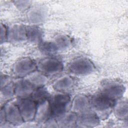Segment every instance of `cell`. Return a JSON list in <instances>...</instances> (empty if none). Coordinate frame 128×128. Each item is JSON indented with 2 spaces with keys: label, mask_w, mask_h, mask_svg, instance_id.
<instances>
[{
  "label": "cell",
  "mask_w": 128,
  "mask_h": 128,
  "mask_svg": "<svg viewBox=\"0 0 128 128\" xmlns=\"http://www.w3.org/2000/svg\"><path fill=\"white\" fill-rule=\"evenodd\" d=\"M36 70V64L30 58L24 57L14 63L12 68V73L16 78H24Z\"/></svg>",
  "instance_id": "obj_6"
},
{
  "label": "cell",
  "mask_w": 128,
  "mask_h": 128,
  "mask_svg": "<svg viewBox=\"0 0 128 128\" xmlns=\"http://www.w3.org/2000/svg\"><path fill=\"white\" fill-rule=\"evenodd\" d=\"M112 111L115 116L120 120L127 121L128 116V103L126 99H120L116 102Z\"/></svg>",
  "instance_id": "obj_16"
},
{
  "label": "cell",
  "mask_w": 128,
  "mask_h": 128,
  "mask_svg": "<svg viewBox=\"0 0 128 128\" xmlns=\"http://www.w3.org/2000/svg\"><path fill=\"white\" fill-rule=\"evenodd\" d=\"M48 16V11L46 8L42 6H36L29 9L26 16L28 20L36 24L43 22Z\"/></svg>",
  "instance_id": "obj_12"
},
{
  "label": "cell",
  "mask_w": 128,
  "mask_h": 128,
  "mask_svg": "<svg viewBox=\"0 0 128 128\" xmlns=\"http://www.w3.org/2000/svg\"><path fill=\"white\" fill-rule=\"evenodd\" d=\"M38 48L41 52L48 56L53 55L58 51L52 42L42 41L38 44Z\"/></svg>",
  "instance_id": "obj_22"
},
{
  "label": "cell",
  "mask_w": 128,
  "mask_h": 128,
  "mask_svg": "<svg viewBox=\"0 0 128 128\" xmlns=\"http://www.w3.org/2000/svg\"><path fill=\"white\" fill-rule=\"evenodd\" d=\"M14 2L17 8L20 11L28 10L31 4V1L29 0H15Z\"/></svg>",
  "instance_id": "obj_24"
},
{
  "label": "cell",
  "mask_w": 128,
  "mask_h": 128,
  "mask_svg": "<svg viewBox=\"0 0 128 128\" xmlns=\"http://www.w3.org/2000/svg\"><path fill=\"white\" fill-rule=\"evenodd\" d=\"M74 84L73 78L70 76L65 75L60 76L55 80L53 84V87L58 92H64L70 90Z\"/></svg>",
  "instance_id": "obj_18"
},
{
  "label": "cell",
  "mask_w": 128,
  "mask_h": 128,
  "mask_svg": "<svg viewBox=\"0 0 128 128\" xmlns=\"http://www.w3.org/2000/svg\"><path fill=\"white\" fill-rule=\"evenodd\" d=\"M6 121L14 126H19L24 122L19 108L16 102L11 100L4 106Z\"/></svg>",
  "instance_id": "obj_8"
},
{
  "label": "cell",
  "mask_w": 128,
  "mask_h": 128,
  "mask_svg": "<svg viewBox=\"0 0 128 128\" xmlns=\"http://www.w3.org/2000/svg\"><path fill=\"white\" fill-rule=\"evenodd\" d=\"M7 40L12 44H22L28 41L26 26L16 24L9 26Z\"/></svg>",
  "instance_id": "obj_9"
},
{
  "label": "cell",
  "mask_w": 128,
  "mask_h": 128,
  "mask_svg": "<svg viewBox=\"0 0 128 128\" xmlns=\"http://www.w3.org/2000/svg\"><path fill=\"white\" fill-rule=\"evenodd\" d=\"M34 88L24 78L14 83V96L18 98H29Z\"/></svg>",
  "instance_id": "obj_14"
},
{
  "label": "cell",
  "mask_w": 128,
  "mask_h": 128,
  "mask_svg": "<svg viewBox=\"0 0 128 128\" xmlns=\"http://www.w3.org/2000/svg\"><path fill=\"white\" fill-rule=\"evenodd\" d=\"M22 118L24 122H32L34 120L36 104L31 98H18L16 102Z\"/></svg>",
  "instance_id": "obj_7"
},
{
  "label": "cell",
  "mask_w": 128,
  "mask_h": 128,
  "mask_svg": "<svg viewBox=\"0 0 128 128\" xmlns=\"http://www.w3.org/2000/svg\"><path fill=\"white\" fill-rule=\"evenodd\" d=\"M32 122H24L26 124H24V123L22 124L21 125H20L18 127H22V128H36V127H40V126L36 122V123H32L31 124Z\"/></svg>",
  "instance_id": "obj_29"
},
{
  "label": "cell",
  "mask_w": 128,
  "mask_h": 128,
  "mask_svg": "<svg viewBox=\"0 0 128 128\" xmlns=\"http://www.w3.org/2000/svg\"><path fill=\"white\" fill-rule=\"evenodd\" d=\"M30 97L36 104H38L46 100H50L51 95L46 88L44 86L35 89Z\"/></svg>",
  "instance_id": "obj_20"
},
{
  "label": "cell",
  "mask_w": 128,
  "mask_h": 128,
  "mask_svg": "<svg viewBox=\"0 0 128 128\" xmlns=\"http://www.w3.org/2000/svg\"><path fill=\"white\" fill-rule=\"evenodd\" d=\"M44 126L48 128H56L58 127V125L56 119L52 117H50L44 122Z\"/></svg>",
  "instance_id": "obj_26"
},
{
  "label": "cell",
  "mask_w": 128,
  "mask_h": 128,
  "mask_svg": "<svg viewBox=\"0 0 128 128\" xmlns=\"http://www.w3.org/2000/svg\"><path fill=\"white\" fill-rule=\"evenodd\" d=\"M77 116L78 114L72 111L65 112L56 118L58 127L72 128L76 126Z\"/></svg>",
  "instance_id": "obj_17"
},
{
  "label": "cell",
  "mask_w": 128,
  "mask_h": 128,
  "mask_svg": "<svg viewBox=\"0 0 128 128\" xmlns=\"http://www.w3.org/2000/svg\"><path fill=\"white\" fill-rule=\"evenodd\" d=\"M68 70L76 75H87L93 72L96 69L92 62L84 57H80L72 60L68 66Z\"/></svg>",
  "instance_id": "obj_5"
},
{
  "label": "cell",
  "mask_w": 128,
  "mask_h": 128,
  "mask_svg": "<svg viewBox=\"0 0 128 128\" xmlns=\"http://www.w3.org/2000/svg\"><path fill=\"white\" fill-rule=\"evenodd\" d=\"M28 41L32 43L40 44L42 42L43 32L42 30L36 26L32 24L26 26Z\"/></svg>",
  "instance_id": "obj_19"
},
{
  "label": "cell",
  "mask_w": 128,
  "mask_h": 128,
  "mask_svg": "<svg viewBox=\"0 0 128 128\" xmlns=\"http://www.w3.org/2000/svg\"><path fill=\"white\" fill-rule=\"evenodd\" d=\"M14 96V83L11 82L0 88V100L6 102L11 100Z\"/></svg>",
  "instance_id": "obj_23"
},
{
  "label": "cell",
  "mask_w": 128,
  "mask_h": 128,
  "mask_svg": "<svg viewBox=\"0 0 128 128\" xmlns=\"http://www.w3.org/2000/svg\"><path fill=\"white\" fill-rule=\"evenodd\" d=\"M10 78L5 74H1L0 76V88L4 87L10 82H11Z\"/></svg>",
  "instance_id": "obj_27"
},
{
  "label": "cell",
  "mask_w": 128,
  "mask_h": 128,
  "mask_svg": "<svg viewBox=\"0 0 128 128\" xmlns=\"http://www.w3.org/2000/svg\"><path fill=\"white\" fill-rule=\"evenodd\" d=\"M124 91V86L120 82L114 80H106L100 84L99 93L116 102L122 98Z\"/></svg>",
  "instance_id": "obj_3"
},
{
  "label": "cell",
  "mask_w": 128,
  "mask_h": 128,
  "mask_svg": "<svg viewBox=\"0 0 128 128\" xmlns=\"http://www.w3.org/2000/svg\"><path fill=\"white\" fill-rule=\"evenodd\" d=\"M63 68L62 62L53 57L44 58L36 63V70L47 76L59 74L62 70Z\"/></svg>",
  "instance_id": "obj_4"
},
{
  "label": "cell",
  "mask_w": 128,
  "mask_h": 128,
  "mask_svg": "<svg viewBox=\"0 0 128 128\" xmlns=\"http://www.w3.org/2000/svg\"><path fill=\"white\" fill-rule=\"evenodd\" d=\"M52 42L56 45L58 50L68 48L71 44L70 38L68 36L63 34L56 36Z\"/></svg>",
  "instance_id": "obj_21"
},
{
  "label": "cell",
  "mask_w": 128,
  "mask_h": 128,
  "mask_svg": "<svg viewBox=\"0 0 128 128\" xmlns=\"http://www.w3.org/2000/svg\"><path fill=\"white\" fill-rule=\"evenodd\" d=\"M90 109V100L84 94H78L72 100L70 110L77 114L87 112Z\"/></svg>",
  "instance_id": "obj_11"
},
{
  "label": "cell",
  "mask_w": 128,
  "mask_h": 128,
  "mask_svg": "<svg viewBox=\"0 0 128 128\" xmlns=\"http://www.w3.org/2000/svg\"><path fill=\"white\" fill-rule=\"evenodd\" d=\"M24 78L29 82L34 89L44 86L48 82V76L38 70L31 72Z\"/></svg>",
  "instance_id": "obj_15"
},
{
  "label": "cell",
  "mask_w": 128,
  "mask_h": 128,
  "mask_svg": "<svg viewBox=\"0 0 128 128\" xmlns=\"http://www.w3.org/2000/svg\"><path fill=\"white\" fill-rule=\"evenodd\" d=\"M6 122L4 110L3 108H1L0 113V127L4 125Z\"/></svg>",
  "instance_id": "obj_28"
},
{
  "label": "cell",
  "mask_w": 128,
  "mask_h": 128,
  "mask_svg": "<svg viewBox=\"0 0 128 128\" xmlns=\"http://www.w3.org/2000/svg\"><path fill=\"white\" fill-rule=\"evenodd\" d=\"M97 116L90 110L78 114L76 126L81 128H92L96 126L100 123Z\"/></svg>",
  "instance_id": "obj_10"
},
{
  "label": "cell",
  "mask_w": 128,
  "mask_h": 128,
  "mask_svg": "<svg viewBox=\"0 0 128 128\" xmlns=\"http://www.w3.org/2000/svg\"><path fill=\"white\" fill-rule=\"evenodd\" d=\"M51 117L56 118L69 111L72 100L70 96L64 93L58 92L51 96L49 100Z\"/></svg>",
  "instance_id": "obj_2"
},
{
  "label": "cell",
  "mask_w": 128,
  "mask_h": 128,
  "mask_svg": "<svg viewBox=\"0 0 128 128\" xmlns=\"http://www.w3.org/2000/svg\"><path fill=\"white\" fill-rule=\"evenodd\" d=\"M90 100V108L100 120H104L108 117L116 102L100 93L92 96Z\"/></svg>",
  "instance_id": "obj_1"
},
{
  "label": "cell",
  "mask_w": 128,
  "mask_h": 128,
  "mask_svg": "<svg viewBox=\"0 0 128 128\" xmlns=\"http://www.w3.org/2000/svg\"><path fill=\"white\" fill-rule=\"evenodd\" d=\"M8 28L2 24H0V44L4 42L7 40Z\"/></svg>",
  "instance_id": "obj_25"
},
{
  "label": "cell",
  "mask_w": 128,
  "mask_h": 128,
  "mask_svg": "<svg viewBox=\"0 0 128 128\" xmlns=\"http://www.w3.org/2000/svg\"><path fill=\"white\" fill-rule=\"evenodd\" d=\"M51 117L49 100H46L36 104V112L34 120L38 124H42Z\"/></svg>",
  "instance_id": "obj_13"
}]
</instances>
